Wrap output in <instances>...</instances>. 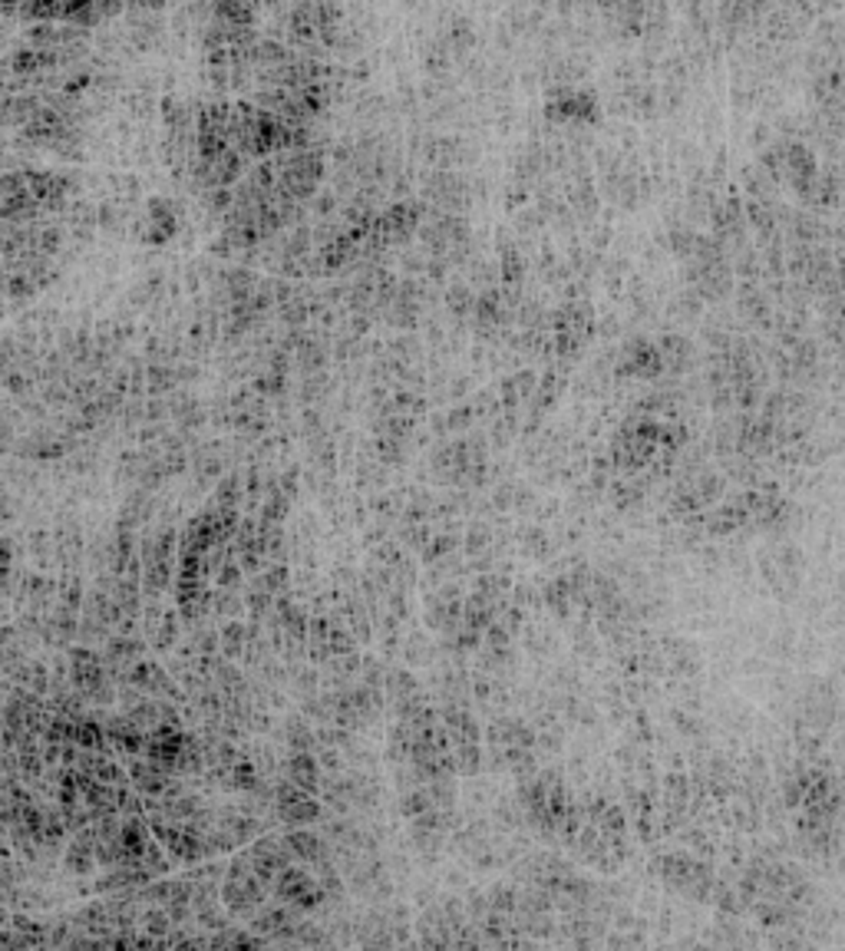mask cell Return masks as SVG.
I'll use <instances>...</instances> for the list:
<instances>
[{
  "instance_id": "26",
  "label": "cell",
  "mask_w": 845,
  "mask_h": 951,
  "mask_svg": "<svg viewBox=\"0 0 845 951\" xmlns=\"http://www.w3.org/2000/svg\"><path fill=\"white\" fill-rule=\"evenodd\" d=\"M211 605H215V611H219V615H228V618L241 615V601L231 595V589H221V595L211 601Z\"/></svg>"
},
{
  "instance_id": "12",
  "label": "cell",
  "mask_w": 845,
  "mask_h": 951,
  "mask_svg": "<svg viewBox=\"0 0 845 951\" xmlns=\"http://www.w3.org/2000/svg\"><path fill=\"white\" fill-rule=\"evenodd\" d=\"M219 638L228 661H235V658H241L248 651V625H241V621H228L219 631Z\"/></svg>"
},
{
  "instance_id": "2",
  "label": "cell",
  "mask_w": 845,
  "mask_h": 951,
  "mask_svg": "<svg viewBox=\"0 0 845 951\" xmlns=\"http://www.w3.org/2000/svg\"><path fill=\"white\" fill-rule=\"evenodd\" d=\"M271 892L281 898L284 906H291L294 912H314V908H320L328 902L320 882L314 879V876H308L304 869H294V866H288V869L274 879Z\"/></svg>"
},
{
  "instance_id": "22",
  "label": "cell",
  "mask_w": 845,
  "mask_h": 951,
  "mask_svg": "<svg viewBox=\"0 0 845 951\" xmlns=\"http://www.w3.org/2000/svg\"><path fill=\"white\" fill-rule=\"evenodd\" d=\"M456 770L459 773H476L479 770V750L476 743H456Z\"/></svg>"
},
{
  "instance_id": "13",
  "label": "cell",
  "mask_w": 845,
  "mask_h": 951,
  "mask_svg": "<svg viewBox=\"0 0 845 951\" xmlns=\"http://www.w3.org/2000/svg\"><path fill=\"white\" fill-rule=\"evenodd\" d=\"M383 690L390 694L393 700H403V698H413V694H419V680L409 674V670L403 668H393L387 670V680H383Z\"/></svg>"
},
{
  "instance_id": "29",
  "label": "cell",
  "mask_w": 845,
  "mask_h": 951,
  "mask_svg": "<svg viewBox=\"0 0 845 951\" xmlns=\"http://www.w3.org/2000/svg\"><path fill=\"white\" fill-rule=\"evenodd\" d=\"M14 450V426L10 423H0V453Z\"/></svg>"
},
{
  "instance_id": "3",
  "label": "cell",
  "mask_w": 845,
  "mask_h": 951,
  "mask_svg": "<svg viewBox=\"0 0 845 951\" xmlns=\"http://www.w3.org/2000/svg\"><path fill=\"white\" fill-rule=\"evenodd\" d=\"M248 859H251V872H255L258 879H261L264 888H271L274 879L281 876L288 866H291V849H288V843L284 839H274V836H261V839H255V846L248 849Z\"/></svg>"
},
{
  "instance_id": "21",
  "label": "cell",
  "mask_w": 845,
  "mask_h": 951,
  "mask_svg": "<svg viewBox=\"0 0 845 951\" xmlns=\"http://www.w3.org/2000/svg\"><path fill=\"white\" fill-rule=\"evenodd\" d=\"M241 562H235V559H228L225 555V562L215 569V581H219V589H238V581H241Z\"/></svg>"
},
{
  "instance_id": "16",
  "label": "cell",
  "mask_w": 845,
  "mask_h": 951,
  "mask_svg": "<svg viewBox=\"0 0 845 951\" xmlns=\"http://www.w3.org/2000/svg\"><path fill=\"white\" fill-rule=\"evenodd\" d=\"M427 809H433V799H429L427 789H407L400 797V813L407 816V819H417V816H423Z\"/></svg>"
},
{
  "instance_id": "20",
  "label": "cell",
  "mask_w": 845,
  "mask_h": 951,
  "mask_svg": "<svg viewBox=\"0 0 845 951\" xmlns=\"http://www.w3.org/2000/svg\"><path fill=\"white\" fill-rule=\"evenodd\" d=\"M413 417H387L377 423V430H380V436H393V440H407L409 433H413Z\"/></svg>"
},
{
  "instance_id": "14",
  "label": "cell",
  "mask_w": 845,
  "mask_h": 951,
  "mask_svg": "<svg viewBox=\"0 0 845 951\" xmlns=\"http://www.w3.org/2000/svg\"><path fill=\"white\" fill-rule=\"evenodd\" d=\"M238 502H241V476H238V472H228L225 480H219V490H215V506L238 509Z\"/></svg>"
},
{
  "instance_id": "7",
  "label": "cell",
  "mask_w": 845,
  "mask_h": 951,
  "mask_svg": "<svg viewBox=\"0 0 845 951\" xmlns=\"http://www.w3.org/2000/svg\"><path fill=\"white\" fill-rule=\"evenodd\" d=\"M284 770H288V777H291L304 793H310V797L320 789V760L314 757V750H291Z\"/></svg>"
},
{
  "instance_id": "8",
  "label": "cell",
  "mask_w": 845,
  "mask_h": 951,
  "mask_svg": "<svg viewBox=\"0 0 845 951\" xmlns=\"http://www.w3.org/2000/svg\"><path fill=\"white\" fill-rule=\"evenodd\" d=\"M142 654H146V644L139 641V638H133V634L119 631L116 638H110V644H106V668L129 670Z\"/></svg>"
},
{
  "instance_id": "19",
  "label": "cell",
  "mask_w": 845,
  "mask_h": 951,
  "mask_svg": "<svg viewBox=\"0 0 845 951\" xmlns=\"http://www.w3.org/2000/svg\"><path fill=\"white\" fill-rule=\"evenodd\" d=\"M403 443H407V440L380 436V440H377V456H380L387 466H400V462H407V450H403Z\"/></svg>"
},
{
  "instance_id": "11",
  "label": "cell",
  "mask_w": 845,
  "mask_h": 951,
  "mask_svg": "<svg viewBox=\"0 0 845 951\" xmlns=\"http://www.w3.org/2000/svg\"><path fill=\"white\" fill-rule=\"evenodd\" d=\"M443 724H446V730H449V740H456V743H476V737H479L476 734L473 717L466 714V710H459V707L446 710Z\"/></svg>"
},
{
  "instance_id": "28",
  "label": "cell",
  "mask_w": 845,
  "mask_h": 951,
  "mask_svg": "<svg viewBox=\"0 0 845 951\" xmlns=\"http://www.w3.org/2000/svg\"><path fill=\"white\" fill-rule=\"evenodd\" d=\"M320 767H324V770H330V773H340V757H337V753L328 747V750L320 753Z\"/></svg>"
},
{
  "instance_id": "1",
  "label": "cell",
  "mask_w": 845,
  "mask_h": 951,
  "mask_svg": "<svg viewBox=\"0 0 845 951\" xmlns=\"http://www.w3.org/2000/svg\"><path fill=\"white\" fill-rule=\"evenodd\" d=\"M221 906L228 908V916L235 918H251L258 908L264 906V886L255 872H251L248 852H241L238 859H231V866L225 869V879H221Z\"/></svg>"
},
{
  "instance_id": "10",
  "label": "cell",
  "mask_w": 845,
  "mask_h": 951,
  "mask_svg": "<svg viewBox=\"0 0 845 951\" xmlns=\"http://www.w3.org/2000/svg\"><path fill=\"white\" fill-rule=\"evenodd\" d=\"M106 727L100 724V720H93V717H83V720H76V747H83V750H96V753H110V747H106Z\"/></svg>"
},
{
  "instance_id": "23",
  "label": "cell",
  "mask_w": 845,
  "mask_h": 951,
  "mask_svg": "<svg viewBox=\"0 0 845 951\" xmlns=\"http://www.w3.org/2000/svg\"><path fill=\"white\" fill-rule=\"evenodd\" d=\"M328 648H330V654H334V658H344V654H354L357 651V641H354V634H347L344 628H330Z\"/></svg>"
},
{
  "instance_id": "5",
  "label": "cell",
  "mask_w": 845,
  "mask_h": 951,
  "mask_svg": "<svg viewBox=\"0 0 845 951\" xmlns=\"http://www.w3.org/2000/svg\"><path fill=\"white\" fill-rule=\"evenodd\" d=\"M284 843L291 849V856L304 866H324L330 862V839L328 836L310 833L308 826H294L291 833L284 836Z\"/></svg>"
},
{
  "instance_id": "24",
  "label": "cell",
  "mask_w": 845,
  "mask_h": 951,
  "mask_svg": "<svg viewBox=\"0 0 845 951\" xmlns=\"http://www.w3.org/2000/svg\"><path fill=\"white\" fill-rule=\"evenodd\" d=\"M456 549V539L453 535H437V539H429L427 549H423V559L427 562H437V559H446V555L453 552Z\"/></svg>"
},
{
  "instance_id": "9",
  "label": "cell",
  "mask_w": 845,
  "mask_h": 951,
  "mask_svg": "<svg viewBox=\"0 0 845 951\" xmlns=\"http://www.w3.org/2000/svg\"><path fill=\"white\" fill-rule=\"evenodd\" d=\"M96 849H93L90 839H83L80 833H76V839L70 846H66L64 852V869L66 872H74V876H93V869H96Z\"/></svg>"
},
{
  "instance_id": "17",
  "label": "cell",
  "mask_w": 845,
  "mask_h": 951,
  "mask_svg": "<svg viewBox=\"0 0 845 951\" xmlns=\"http://www.w3.org/2000/svg\"><path fill=\"white\" fill-rule=\"evenodd\" d=\"M179 641V611H162V618H159V638H155V648L159 651H169L172 644Z\"/></svg>"
},
{
  "instance_id": "33",
  "label": "cell",
  "mask_w": 845,
  "mask_h": 951,
  "mask_svg": "<svg viewBox=\"0 0 845 951\" xmlns=\"http://www.w3.org/2000/svg\"><path fill=\"white\" fill-rule=\"evenodd\" d=\"M4 621H7V611H4V601H0V625H4Z\"/></svg>"
},
{
  "instance_id": "4",
  "label": "cell",
  "mask_w": 845,
  "mask_h": 951,
  "mask_svg": "<svg viewBox=\"0 0 845 951\" xmlns=\"http://www.w3.org/2000/svg\"><path fill=\"white\" fill-rule=\"evenodd\" d=\"M129 688H139L142 694H155V698H169L179 700V684H175L169 674H165L162 664L155 661H136L129 668Z\"/></svg>"
},
{
  "instance_id": "25",
  "label": "cell",
  "mask_w": 845,
  "mask_h": 951,
  "mask_svg": "<svg viewBox=\"0 0 845 951\" xmlns=\"http://www.w3.org/2000/svg\"><path fill=\"white\" fill-rule=\"evenodd\" d=\"M261 581L274 595H284V591H288V569H284V565H271V569L261 575Z\"/></svg>"
},
{
  "instance_id": "31",
  "label": "cell",
  "mask_w": 845,
  "mask_h": 951,
  "mask_svg": "<svg viewBox=\"0 0 845 951\" xmlns=\"http://www.w3.org/2000/svg\"><path fill=\"white\" fill-rule=\"evenodd\" d=\"M7 522H14V506L7 499H0V526H7Z\"/></svg>"
},
{
  "instance_id": "32",
  "label": "cell",
  "mask_w": 845,
  "mask_h": 951,
  "mask_svg": "<svg viewBox=\"0 0 845 951\" xmlns=\"http://www.w3.org/2000/svg\"><path fill=\"white\" fill-rule=\"evenodd\" d=\"M7 922H10V918H7V912L0 908V928H4V925H7Z\"/></svg>"
},
{
  "instance_id": "27",
  "label": "cell",
  "mask_w": 845,
  "mask_h": 951,
  "mask_svg": "<svg viewBox=\"0 0 845 951\" xmlns=\"http://www.w3.org/2000/svg\"><path fill=\"white\" fill-rule=\"evenodd\" d=\"M4 565H14V542H10L7 535H0V569Z\"/></svg>"
},
{
  "instance_id": "15",
  "label": "cell",
  "mask_w": 845,
  "mask_h": 951,
  "mask_svg": "<svg viewBox=\"0 0 845 951\" xmlns=\"http://www.w3.org/2000/svg\"><path fill=\"white\" fill-rule=\"evenodd\" d=\"M139 922H142V928H146L149 935H155V938H165V935L175 928L172 916H169L165 908H146V912L139 916Z\"/></svg>"
},
{
  "instance_id": "30",
  "label": "cell",
  "mask_w": 845,
  "mask_h": 951,
  "mask_svg": "<svg viewBox=\"0 0 845 951\" xmlns=\"http://www.w3.org/2000/svg\"><path fill=\"white\" fill-rule=\"evenodd\" d=\"M258 390H268V393H281V377H264V381H258Z\"/></svg>"
},
{
  "instance_id": "18",
  "label": "cell",
  "mask_w": 845,
  "mask_h": 951,
  "mask_svg": "<svg viewBox=\"0 0 845 951\" xmlns=\"http://www.w3.org/2000/svg\"><path fill=\"white\" fill-rule=\"evenodd\" d=\"M288 743H291V750H314V747H318V734H314L304 720H291V724H288Z\"/></svg>"
},
{
  "instance_id": "6",
  "label": "cell",
  "mask_w": 845,
  "mask_h": 951,
  "mask_svg": "<svg viewBox=\"0 0 845 951\" xmlns=\"http://www.w3.org/2000/svg\"><path fill=\"white\" fill-rule=\"evenodd\" d=\"M103 727H106V737H110L113 747H116L119 753H133V757H136V753L146 750L149 730H142V727H139L129 714L110 717V720H106Z\"/></svg>"
}]
</instances>
